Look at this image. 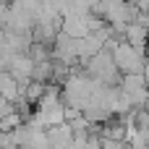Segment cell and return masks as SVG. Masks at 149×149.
<instances>
[{
  "label": "cell",
  "instance_id": "cell-2",
  "mask_svg": "<svg viewBox=\"0 0 149 149\" xmlns=\"http://www.w3.org/2000/svg\"><path fill=\"white\" fill-rule=\"evenodd\" d=\"M120 89L131 97L134 107H144L149 102V79L144 71H136V73H123V79L118 81Z\"/></svg>",
  "mask_w": 149,
  "mask_h": 149
},
{
  "label": "cell",
  "instance_id": "cell-5",
  "mask_svg": "<svg viewBox=\"0 0 149 149\" xmlns=\"http://www.w3.org/2000/svg\"><path fill=\"white\" fill-rule=\"evenodd\" d=\"M8 71L10 76L18 81V84H26L34 79V58L29 52H16L10 60H8Z\"/></svg>",
  "mask_w": 149,
  "mask_h": 149
},
{
  "label": "cell",
  "instance_id": "cell-1",
  "mask_svg": "<svg viewBox=\"0 0 149 149\" xmlns=\"http://www.w3.org/2000/svg\"><path fill=\"white\" fill-rule=\"evenodd\" d=\"M110 52H113V60H115V65H118L120 73H136V71H144V68H147L144 50L134 47V45L126 42V39H118Z\"/></svg>",
  "mask_w": 149,
  "mask_h": 149
},
{
  "label": "cell",
  "instance_id": "cell-9",
  "mask_svg": "<svg viewBox=\"0 0 149 149\" xmlns=\"http://www.w3.org/2000/svg\"><path fill=\"white\" fill-rule=\"evenodd\" d=\"M102 149H128V141H120V139H107V136H102Z\"/></svg>",
  "mask_w": 149,
  "mask_h": 149
},
{
  "label": "cell",
  "instance_id": "cell-11",
  "mask_svg": "<svg viewBox=\"0 0 149 149\" xmlns=\"http://www.w3.org/2000/svg\"><path fill=\"white\" fill-rule=\"evenodd\" d=\"M144 13H147V16H149V5H147V10H144Z\"/></svg>",
  "mask_w": 149,
  "mask_h": 149
},
{
  "label": "cell",
  "instance_id": "cell-4",
  "mask_svg": "<svg viewBox=\"0 0 149 149\" xmlns=\"http://www.w3.org/2000/svg\"><path fill=\"white\" fill-rule=\"evenodd\" d=\"M60 31H65L68 37L84 39L86 34H92V13H71V16H63Z\"/></svg>",
  "mask_w": 149,
  "mask_h": 149
},
{
  "label": "cell",
  "instance_id": "cell-3",
  "mask_svg": "<svg viewBox=\"0 0 149 149\" xmlns=\"http://www.w3.org/2000/svg\"><path fill=\"white\" fill-rule=\"evenodd\" d=\"M52 60H60V63L73 65L79 60V39L76 37H68L65 31H58L55 39H52Z\"/></svg>",
  "mask_w": 149,
  "mask_h": 149
},
{
  "label": "cell",
  "instance_id": "cell-8",
  "mask_svg": "<svg viewBox=\"0 0 149 149\" xmlns=\"http://www.w3.org/2000/svg\"><path fill=\"white\" fill-rule=\"evenodd\" d=\"M0 149H21L13 131H0Z\"/></svg>",
  "mask_w": 149,
  "mask_h": 149
},
{
  "label": "cell",
  "instance_id": "cell-12",
  "mask_svg": "<svg viewBox=\"0 0 149 149\" xmlns=\"http://www.w3.org/2000/svg\"><path fill=\"white\" fill-rule=\"evenodd\" d=\"M147 65H149V63H147Z\"/></svg>",
  "mask_w": 149,
  "mask_h": 149
},
{
  "label": "cell",
  "instance_id": "cell-6",
  "mask_svg": "<svg viewBox=\"0 0 149 149\" xmlns=\"http://www.w3.org/2000/svg\"><path fill=\"white\" fill-rule=\"evenodd\" d=\"M73 128H71V123H58V126H52V128H47V144L50 149H65L71 141H73Z\"/></svg>",
  "mask_w": 149,
  "mask_h": 149
},
{
  "label": "cell",
  "instance_id": "cell-10",
  "mask_svg": "<svg viewBox=\"0 0 149 149\" xmlns=\"http://www.w3.org/2000/svg\"><path fill=\"white\" fill-rule=\"evenodd\" d=\"M10 110H13V102H10V100H5V97H0V120H3Z\"/></svg>",
  "mask_w": 149,
  "mask_h": 149
},
{
  "label": "cell",
  "instance_id": "cell-7",
  "mask_svg": "<svg viewBox=\"0 0 149 149\" xmlns=\"http://www.w3.org/2000/svg\"><path fill=\"white\" fill-rule=\"evenodd\" d=\"M123 39L126 42H131L134 47H139V50H144L149 45V26H144L141 21H128L126 24V31H123Z\"/></svg>",
  "mask_w": 149,
  "mask_h": 149
}]
</instances>
